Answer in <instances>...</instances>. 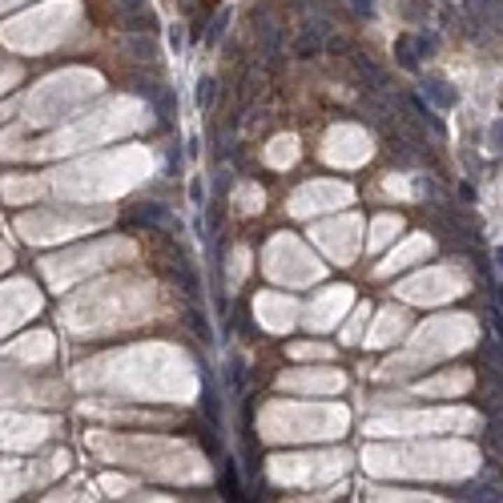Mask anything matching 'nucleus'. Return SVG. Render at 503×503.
Wrapping results in <instances>:
<instances>
[{
    "instance_id": "3",
    "label": "nucleus",
    "mask_w": 503,
    "mask_h": 503,
    "mask_svg": "<svg viewBox=\"0 0 503 503\" xmlns=\"http://www.w3.org/2000/svg\"><path fill=\"white\" fill-rule=\"evenodd\" d=\"M129 52L137 57V61H153V57H157V45H153V36H133Z\"/></svg>"
},
{
    "instance_id": "8",
    "label": "nucleus",
    "mask_w": 503,
    "mask_h": 503,
    "mask_svg": "<svg viewBox=\"0 0 503 503\" xmlns=\"http://www.w3.org/2000/svg\"><path fill=\"white\" fill-rule=\"evenodd\" d=\"M226 24H229V13H218V20H213V24H210V33H206V36H210V45H213V41H222Z\"/></svg>"
},
{
    "instance_id": "9",
    "label": "nucleus",
    "mask_w": 503,
    "mask_h": 503,
    "mask_svg": "<svg viewBox=\"0 0 503 503\" xmlns=\"http://www.w3.org/2000/svg\"><path fill=\"white\" fill-rule=\"evenodd\" d=\"M129 29H141V33H153V17H141V13H133V17H129Z\"/></svg>"
},
{
    "instance_id": "6",
    "label": "nucleus",
    "mask_w": 503,
    "mask_h": 503,
    "mask_svg": "<svg viewBox=\"0 0 503 503\" xmlns=\"http://www.w3.org/2000/svg\"><path fill=\"white\" fill-rule=\"evenodd\" d=\"M415 52H419V57H435V52H439V36L435 33L415 36Z\"/></svg>"
},
{
    "instance_id": "2",
    "label": "nucleus",
    "mask_w": 503,
    "mask_h": 503,
    "mask_svg": "<svg viewBox=\"0 0 503 503\" xmlns=\"http://www.w3.org/2000/svg\"><path fill=\"white\" fill-rule=\"evenodd\" d=\"M423 89H427V97L435 101V105H443V109H451L455 105V89L447 81H439V77H427V85H423Z\"/></svg>"
},
{
    "instance_id": "15",
    "label": "nucleus",
    "mask_w": 503,
    "mask_h": 503,
    "mask_svg": "<svg viewBox=\"0 0 503 503\" xmlns=\"http://www.w3.org/2000/svg\"><path fill=\"white\" fill-rule=\"evenodd\" d=\"M121 4H125L129 13H141V4H146V0H121Z\"/></svg>"
},
{
    "instance_id": "5",
    "label": "nucleus",
    "mask_w": 503,
    "mask_h": 503,
    "mask_svg": "<svg viewBox=\"0 0 503 503\" xmlns=\"http://www.w3.org/2000/svg\"><path fill=\"white\" fill-rule=\"evenodd\" d=\"M395 52H399V65H406V69H415V65H419V52H415V41H406V36H403V41H399V49H395Z\"/></svg>"
},
{
    "instance_id": "1",
    "label": "nucleus",
    "mask_w": 503,
    "mask_h": 503,
    "mask_svg": "<svg viewBox=\"0 0 503 503\" xmlns=\"http://www.w3.org/2000/svg\"><path fill=\"white\" fill-rule=\"evenodd\" d=\"M133 222H141V226H165V229H173V234H185V229H181V222H173V218H169V210H165V206H157V201H141V206L133 210Z\"/></svg>"
},
{
    "instance_id": "12",
    "label": "nucleus",
    "mask_w": 503,
    "mask_h": 503,
    "mask_svg": "<svg viewBox=\"0 0 503 503\" xmlns=\"http://www.w3.org/2000/svg\"><path fill=\"white\" fill-rule=\"evenodd\" d=\"M355 13L358 17H374V0H355Z\"/></svg>"
},
{
    "instance_id": "11",
    "label": "nucleus",
    "mask_w": 503,
    "mask_h": 503,
    "mask_svg": "<svg viewBox=\"0 0 503 503\" xmlns=\"http://www.w3.org/2000/svg\"><path fill=\"white\" fill-rule=\"evenodd\" d=\"M178 165H181V149L173 146L169 149V157H165V173H178Z\"/></svg>"
},
{
    "instance_id": "14",
    "label": "nucleus",
    "mask_w": 503,
    "mask_h": 503,
    "mask_svg": "<svg viewBox=\"0 0 503 503\" xmlns=\"http://www.w3.org/2000/svg\"><path fill=\"white\" fill-rule=\"evenodd\" d=\"M190 197H194V201H201V197H206V190H201V181H194V185H190Z\"/></svg>"
},
{
    "instance_id": "7",
    "label": "nucleus",
    "mask_w": 503,
    "mask_h": 503,
    "mask_svg": "<svg viewBox=\"0 0 503 503\" xmlns=\"http://www.w3.org/2000/svg\"><path fill=\"white\" fill-rule=\"evenodd\" d=\"M213 93H218V85H213V77H201V81H197V105H201V109H210Z\"/></svg>"
},
{
    "instance_id": "16",
    "label": "nucleus",
    "mask_w": 503,
    "mask_h": 503,
    "mask_svg": "<svg viewBox=\"0 0 503 503\" xmlns=\"http://www.w3.org/2000/svg\"><path fill=\"white\" fill-rule=\"evenodd\" d=\"M495 262H500V266H503V250H495Z\"/></svg>"
},
{
    "instance_id": "4",
    "label": "nucleus",
    "mask_w": 503,
    "mask_h": 503,
    "mask_svg": "<svg viewBox=\"0 0 503 503\" xmlns=\"http://www.w3.org/2000/svg\"><path fill=\"white\" fill-rule=\"evenodd\" d=\"M153 105H157V117H162L165 125H169V121H173V109H178V101H173V93H169V89H162V93L153 97Z\"/></svg>"
},
{
    "instance_id": "13",
    "label": "nucleus",
    "mask_w": 503,
    "mask_h": 503,
    "mask_svg": "<svg viewBox=\"0 0 503 503\" xmlns=\"http://www.w3.org/2000/svg\"><path fill=\"white\" fill-rule=\"evenodd\" d=\"M169 45H173V49H181V45H185V33H181L178 24H173V29H169Z\"/></svg>"
},
{
    "instance_id": "10",
    "label": "nucleus",
    "mask_w": 503,
    "mask_h": 503,
    "mask_svg": "<svg viewBox=\"0 0 503 503\" xmlns=\"http://www.w3.org/2000/svg\"><path fill=\"white\" fill-rule=\"evenodd\" d=\"M491 149H495V153H503V121H495V125H491Z\"/></svg>"
}]
</instances>
